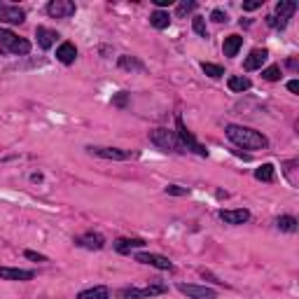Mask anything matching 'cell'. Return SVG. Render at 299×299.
<instances>
[{
	"instance_id": "6da1fadb",
	"label": "cell",
	"mask_w": 299,
	"mask_h": 299,
	"mask_svg": "<svg viewBox=\"0 0 299 299\" xmlns=\"http://www.w3.org/2000/svg\"><path fill=\"white\" fill-rule=\"evenodd\" d=\"M225 133H227V138L234 145H238V147H243V150H264L269 145L264 133L255 131V129H250V127H241V124H227Z\"/></svg>"
},
{
	"instance_id": "7a4b0ae2",
	"label": "cell",
	"mask_w": 299,
	"mask_h": 299,
	"mask_svg": "<svg viewBox=\"0 0 299 299\" xmlns=\"http://www.w3.org/2000/svg\"><path fill=\"white\" fill-rule=\"evenodd\" d=\"M0 52L26 56V54H31V42H28L26 38H19L17 33H12V31L0 26Z\"/></svg>"
},
{
	"instance_id": "3957f363",
	"label": "cell",
	"mask_w": 299,
	"mask_h": 299,
	"mask_svg": "<svg viewBox=\"0 0 299 299\" xmlns=\"http://www.w3.org/2000/svg\"><path fill=\"white\" fill-rule=\"evenodd\" d=\"M150 143L157 145L159 150H164V152H187V150L183 147V143L178 140L176 131H171V129H155V131H150Z\"/></svg>"
},
{
	"instance_id": "277c9868",
	"label": "cell",
	"mask_w": 299,
	"mask_h": 299,
	"mask_svg": "<svg viewBox=\"0 0 299 299\" xmlns=\"http://www.w3.org/2000/svg\"><path fill=\"white\" fill-rule=\"evenodd\" d=\"M176 136H178V140L183 143V147L187 150V152H194V155H199V157H208V150L204 147V145L199 143V140L194 138V133L189 131L187 127H185V122H183V117H176Z\"/></svg>"
},
{
	"instance_id": "5b68a950",
	"label": "cell",
	"mask_w": 299,
	"mask_h": 299,
	"mask_svg": "<svg viewBox=\"0 0 299 299\" xmlns=\"http://www.w3.org/2000/svg\"><path fill=\"white\" fill-rule=\"evenodd\" d=\"M166 292V285H147V288H119L117 290V297L119 299H145V297H157V294H164Z\"/></svg>"
},
{
	"instance_id": "8992f818",
	"label": "cell",
	"mask_w": 299,
	"mask_h": 299,
	"mask_svg": "<svg viewBox=\"0 0 299 299\" xmlns=\"http://www.w3.org/2000/svg\"><path fill=\"white\" fill-rule=\"evenodd\" d=\"M89 155H96L101 159H112V161H127L133 157V152L129 150H119V147H101V145H89L87 147Z\"/></svg>"
},
{
	"instance_id": "52a82bcc",
	"label": "cell",
	"mask_w": 299,
	"mask_h": 299,
	"mask_svg": "<svg viewBox=\"0 0 299 299\" xmlns=\"http://www.w3.org/2000/svg\"><path fill=\"white\" fill-rule=\"evenodd\" d=\"M178 290L183 294H187L189 299H215L217 292L213 288L206 285H194V283H178Z\"/></svg>"
},
{
	"instance_id": "ba28073f",
	"label": "cell",
	"mask_w": 299,
	"mask_h": 299,
	"mask_svg": "<svg viewBox=\"0 0 299 299\" xmlns=\"http://www.w3.org/2000/svg\"><path fill=\"white\" fill-rule=\"evenodd\" d=\"M136 262H140V264H150V266H155V269H161V271H173V269H176L168 257L155 255V253H136Z\"/></svg>"
},
{
	"instance_id": "9c48e42d",
	"label": "cell",
	"mask_w": 299,
	"mask_h": 299,
	"mask_svg": "<svg viewBox=\"0 0 299 299\" xmlns=\"http://www.w3.org/2000/svg\"><path fill=\"white\" fill-rule=\"evenodd\" d=\"M75 3L72 0H52L49 5H47V14L52 19H68L75 14Z\"/></svg>"
},
{
	"instance_id": "30bf717a",
	"label": "cell",
	"mask_w": 299,
	"mask_h": 299,
	"mask_svg": "<svg viewBox=\"0 0 299 299\" xmlns=\"http://www.w3.org/2000/svg\"><path fill=\"white\" fill-rule=\"evenodd\" d=\"M0 21L5 23H23L26 21V12L17 5H7V3H0Z\"/></svg>"
},
{
	"instance_id": "8fae6325",
	"label": "cell",
	"mask_w": 299,
	"mask_h": 299,
	"mask_svg": "<svg viewBox=\"0 0 299 299\" xmlns=\"http://www.w3.org/2000/svg\"><path fill=\"white\" fill-rule=\"evenodd\" d=\"M75 245H80V248H84V250H103L106 248V238L101 236V234L87 232V234L75 238Z\"/></svg>"
},
{
	"instance_id": "7c38bea8",
	"label": "cell",
	"mask_w": 299,
	"mask_h": 299,
	"mask_svg": "<svg viewBox=\"0 0 299 299\" xmlns=\"http://www.w3.org/2000/svg\"><path fill=\"white\" fill-rule=\"evenodd\" d=\"M220 220L225 222V225H245V222L250 220V211H245V208H236V211H220Z\"/></svg>"
},
{
	"instance_id": "4fadbf2b",
	"label": "cell",
	"mask_w": 299,
	"mask_h": 299,
	"mask_svg": "<svg viewBox=\"0 0 299 299\" xmlns=\"http://www.w3.org/2000/svg\"><path fill=\"white\" fill-rule=\"evenodd\" d=\"M35 273L31 269H12V266H0V281H31Z\"/></svg>"
},
{
	"instance_id": "5bb4252c",
	"label": "cell",
	"mask_w": 299,
	"mask_h": 299,
	"mask_svg": "<svg viewBox=\"0 0 299 299\" xmlns=\"http://www.w3.org/2000/svg\"><path fill=\"white\" fill-rule=\"evenodd\" d=\"M75 59H78V47L72 42H61L59 44V49H56V61H61L63 66H70V63H75Z\"/></svg>"
},
{
	"instance_id": "9a60e30c",
	"label": "cell",
	"mask_w": 299,
	"mask_h": 299,
	"mask_svg": "<svg viewBox=\"0 0 299 299\" xmlns=\"http://www.w3.org/2000/svg\"><path fill=\"white\" fill-rule=\"evenodd\" d=\"M269 59V49H253L248 56H245V61H243V68L245 70H257V68H262V63Z\"/></svg>"
},
{
	"instance_id": "2e32d148",
	"label": "cell",
	"mask_w": 299,
	"mask_h": 299,
	"mask_svg": "<svg viewBox=\"0 0 299 299\" xmlns=\"http://www.w3.org/2000/svg\"><path fill=\"white\" fill-rule=\"evenodd\" d=\"M145 241L143 238H119L115 243V250L119 253V255H131V250H136V248H145Z\"/></svg>"
},
{
	"instance_id": "e0dca14e",
	"label": "cell",
	"mask_w": 299,
	"mask_h": 299,
	"mask_svg": "<svg viewBox=\"0 0 299 299\" xmlns=\"http://www.w3.org/2000/svg\"><path fill=\"white\" fill-rule=\"evenodd\" d=\"M35 38H38V44L42 47V49H49L52 44L56 42V31H52V28H44V26H38L35 28Z\"/></svg>"
},
{
	"instance_id": "ac0fdd59",
	"label": "cell",
	"mask_w": 299,
	"mask_h": 299,
	"mask_svg": "<svg viewBox=\"0 0 299 299\" xmlns=\"http://www.w3.org/2000/svg\"><path fill=\"white\" fill-rule=\"evenodd\" d=\"M227 87L232 89L234 94H243V91H248V89L253 87V82H250V78H245V75H232V78L227 80Z\"/></svg>"
},
{
	"instance_id": "d6986e66",
	"label": "cell",
	"mask_w": 299,
	"mask_h": 299,
	"mask_svg": "<svg viewBox=\"0 0 299 299\" xmlns=\"http://www.w3.org/2000/svg\"><path fill=\"white\" fill-rule=\"evenodd\" d=\"M241 44H243V38L241 35H229V38H225V42H222V52H225V56H236L238 49H241Z\"/></svg>"
},
{
	"instance_id": "ffe728a7",
	"label": "cell",
	"mask_w": 299,
	"mask_h": 299,
	"mask_svg": "<svg viewBox=\"0 0 299 299\" xmlns=\"http://www.w3.org/2000/svg\"><path fill=\"white\" fill-rule=\"evenodd\" d=\"M150 23L157 28V31H164V28L171 26V14L164 10H155L152 14H150Z\"/></svg>"
},
{
	"instance_id": "44dd1931",
	"label": "cell",
	"mask_w": 299,
	"mask_h": 299,
	"mask_svg": "<svg viewBox=\"0 0 299 299\" xmlns=\"http://www.w3.org/2000/svg\"><path fill=\"white\" fill-rule=\"evenodd\" d=\"M117 66L122 68V70H145V63L138 61L136 56H129V54H122L119 59H117Z\"/></svg>"
},
{
	"instance_id": "7402d4cb",
	"label": "cell",
	"mask_w": 299,
	"mask_h": 299,
	"mask_svg": "<svg viewBox=\"0 0 299 299\" xmlns=\"http://www.w3.org/2000/svg\"><path fill=\"white\" fill-rule=\"evenodd\" d=\"M78 299H110V290L106 285H96V288H89V290H82L78 294Z\"/></svg>"
},
{
	"instance_id": "603a6c76",
	"label": "cell",
	"mask_w": 299,
	"mask_h": 299,
	"mask_svg": "<svg viewBox=\"0 0 299 299\" xmlns=\"http://www.w3.org/2000/svg\"><path fill=\"white\" fill-rule=\"evenodd\" d=\"M294 12H297V3H294V0H281L276 5V14L281 19H290ZM276 14H273V17H276Z\"/></svg>"
},
{
	"instance_id": "cb8c5ba5",
	"label": "cell",
	"mask_w": 299,
	"mask_h": 299,
	"mask_svg": "<svg viewBox=\"0 0 299 299\" xmlns=\"http://www.w3.org/2000/svg\"><path fill=\"white\" fill-rule=\"evenodd\" d=\"M255 178L262 180V183H273V180H276V168H273V164H262L260 168H255Z\"/></svg>"
},
{
	"instance_id": "d4e9b609",
	"label": "cell",
	"mask_w": 299,
	"mask_h": 299,
	"mask_svg": "<svg viewBox=\"0 0 299 299\" xmlns=\"http://www.w3.org/2000/svg\"><path fill=\"white\" fill-rule=\"evenodd\" d=\"M276 227L281 229V232L294 234V232H297V220H294L292 215H281V217L276 220Z\"/></svg>"
},
{
	"instance_id": "484cf974",
	"label": "cell",
	"mask_w": 299,
	"mask_h": 299,
	"mask_svg": "<svg viewBox=\"0 0 299 299\" xmlns=\"http://www.w3.org/2000/svg\"><path fill=\"white\" fill-rule=\"evenodd\" d=\"M201 70H204L208 78H213V80H220L222 75H225V68L217 66V63H201Z\"/></svg>"
},
{
	"instance_id": "4316f807",
	"label": "cell",
	"mask_w": 299,
	"mask_h": 299,
	"mask_svg": "<svg viewBox=\"0 0 299 299\" xmlns=\"http://www.w3.org/2000/svg\"><path fill=\"white\" fill-rule=\"evenodd\" d=\"M192 28H194V33L199 35V38H208V28H206V19L204 17H199V14H196V17L192 19Z\"/></svg>"
},
{
	"instance_id": "83f0119b",
	"label": "cell",
	"mask_w": 299,
	"mask_h": 299,
	"mask_svg": "<svg viewBox=\"0 0 299 299\" xmlns=\"http://www.w3.org/2000/svg\"><path fill=\"white\" fill-rule=\"evenodd\" d=\"M281 75H283L281 66H269V68H264V70H262V78H264L266 82H278V80H281Z\"/></svg>"
},
{
	"instance_id": "f1b7e54d",
	"label": "cell",
	"mask_w": 299,
	"mask_h": 299,
	"mask_svg": "<svg viewBox=\"0 0 299 299\" xmlns=\"http://www.w3.org/2000/svg\"><path fill=\"white\" fill-rule=\"evenodd\" d=\"M196 10V3L194 0H183V3H178L176 12H178V17H185V14H189V12Z\"/></svg>"
},
{
	"instance_id": "f546056e",
	"label": "cell",
	"mask_w": 299,
	"mask_h": 299,
	"mask_svg": "<svg viewBox=\"0 0 299 299\" xmlns=\"http://www.w3.org/2000/svg\"><path fill=\"white\" fill-rule=\"evenodd\" d=\"M164 192L171 194V196H187L189 189L187 187H180V185H166V187H164Z\"/></svg>"
},
{
	"instance_id": "4dcf8cb0",
	"label": "cell",
	"mask_w": 299,
	"mask_h": 299,
	"mask_svg": "<svg viewBox=\"0 0 299 299\" xmlns=\"http://www.w3.org/2000/svg\"><path fill=\"white\" fill-rule=\"evenodd\" d=\"M266 23L271 28H276V31H283V28L288 26V19H281V17H273V14H269L266 17Z\"/></svg>"
},
{
	"instance_id": "1f68e13d",
	"label": "cell",
	"mask_w": 299,
	"mask_h": 299,
	"mask_svg": "<svg viewBox=\"0 0 299 299\" xmlns=\"http://www.w3.org/2000/svg\"><path fill=\"white\" fill-rule=\"evenodd\" d=\"M127 103H129V91H119V94L112 98V106L115 108H127Z\"/></svg>"
},
{
	"instance_id": "d6a6232c",
	"label": "cell",
	"mask_w": 299,
	"mask_h": 299,
	"mask_svg": "<svg viewBox=\"0 0 299 299\" xmlns=\"http://www.w3.org/2000/svg\"><path fill=\"white\" fill-rule=\"evenodd\" d=\"M211 19H213L215 23H225L229 17H227V12H222V10H213V12H211Z\"/></svg>"
},
{
	"instance_id": "836d02e7",
	"label": "cell",
	"mask_w": 299,
	"mask_h": 299,
	"mask_svg": "<svg viewBox=\"0 0 299 299\" xmlns=\"http://www.w3.org/2000/svg\"><path fill=\"white\" fill-rule=\"evenodd\" d=\"M23 255H26L28 260H33V262H47V257H44V255H40V253H35V250H26Z\"/></svg>"
},
{
	"instance_id": "e575fe53",
	"label": "cell",
	"mask_w": 299,
	"mask_h": 299,
	"mask_svg": "<svg viewBox=\"0 0 299 299\" xmlns=\"http://www.w3.org/2000/svg\"><path fill=\"white\" fill-rule=\"evenodd\" d=\"M257 7H262V0H250V3H243L245 12H253V10H257Z\"/></svg>"
},
{
	"instance_id": "d590c367",
	"label": "cell",
	"mask_w": 299,
	"mask_h": 299,
	"mask_svg": "<svg viewBox=\"0 0 299 299\" xmlns=\"http://www.w3.org/2000/svg\"><path fill=\"white\" fill-rule=\"evenodd\" d=\"M288 89L292 91V94H299V82H297V80H290V82H288Z\"/></svg>"
},
{
	"instance_id": "8d00e7d4",
	"label": "cell",
	"mask_w": 299,
	"mask_h": 299,
	"mask_svg": "<svg viewBox=\"0 0 299 299\" xmlns=\"http://www.w3.org/2000/svg\"><path fill=\"white\" fill-rule=\"evenodd\" d=\"M152 3H155L159 10H161V7H168V5H171V0H152Z\"/></svg>"
},
{
	"instance_id": "74e56055",
	"label": "cell",
	"mask_w": 299,
	"mask_h": 299,
	"mask_svg": "<svg viewBox=\"0 0 299 299\" xmlns=\"http://www.w3.org/2000/svg\"><path fill=\"white\" fill-rule=\"evenodd\" d=\"M288 66L292 68V70H297V61H294V59H290V61H288Z\"/></svg>"
}]
</instances>
